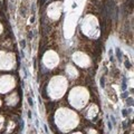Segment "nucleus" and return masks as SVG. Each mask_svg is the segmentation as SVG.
<instances>
[{
    "mask_svg": "<svg viewBox=\"0 0 134 134\" xmlns=\"http://www.w3.org/2000/svg\"><path fill=\"white\" fill-rule=\"evenodd\" d=\"M88 95H87L86 91L82 88V87H77L72 91V93L69 95V100L74 106L76 107H82L84 104H86Z\"/></svg>",
    "mask_w": 134,
    "mask_h": 134,
    "instance_id": "1",
    "label": "nucleus"
},
{
    "mask_svg": "<svg viewBox=\"0 0 134 134\" xmlns=\"http://www.w3.org/2000/svg\"><path fill=\"white\" fill-rule=\"evenodd\" d=\"M67 87V83L65 81V78L63 77H55L50 83V91H52V95L53 97H60L64 94V92L66 91Z\"/></svg>",
    "mask_w": 134,
    "mask_h": 134,
    "instance_id": "2",
    "label": "nucleus"
},
{
    "mask_svg": "<svg viewBox=\"0 0 134 134\" xmlns=\"http://www.w3.org/2000/svg\"><path fill=\"white\" fill-rule=\"evenodd\" d=\"M14 78L9 75H6V76H3L0 78V92H2V93H5V92L9 91L12 88V85H14Z\"/></svg>",
    "mask_w": 134,
    "mask_h": 134,
    "instance_id": "3",
    "label": "nucleus"
},
{
    "mask_svg": "<svg viewBox=\"0 0 134 134\" xmlns=\"http://www.w3.org/2000/svg\"><path fill=\"white\" fill-rule=\"evenodd\" d=\"M74 62L76 63L77 65L79 66H82V67H85V66H88L90 65V58L85 56L84 54L82 53H76V54H74Z\"/></svg>",
    "mask_w": 134,
    "mask_h": 134,
    "instance_id": "4",
    "label": "nucleus"
},
{
    "mask_svg": "<svg viewBox=\"0 0 134 134\" xmlns=\"http://www.w3.org/2000/svg\"><path fill=\"white\" fill-rule=\"evenodd\" d=\"M44 62L47 66H50V68H53V66H55L58 63L57 55L54 52H48L44 57Z\"/></svg>",
    "mask_w": 134,
    "mask_h": 134,
    "instance_id": "5",
    "label": "nucleus"
},
{
    "mask_svg": "<svg viewBox=\"0 0 134 134\" xmlns=\"http://www.w3.org/2000/svg\"><path fill=\"white\" fill-rule=\"evenodd\" d=\"M58 5H59V3H53V5L48 8V16H50L54 19H57L60 14V8L58 9Z\"/></svg>",
    "mask_w": 134,
    "mask_h": 134,
    "instance_id": "6",
    "label": "nucleus"
},
{
    "mask_svg": "<svg viewBox=\"0 0 134 134\" xmlns=\"http://www.w3.org/2000/svg\"><path fill=\"white\" fill-rule=\"evenodd\" d=\"M66 70H67V73H68L70 76L72 77H75V76H77V70L74 68V67L72 66V65H68L67 66V68H66Z\"/></svg>",
    "mask_w": 134,
    "mask_h": 134,
    "instance_id": "7",
    "label": "nucleus"
},
{
    "mask_svg": "<svg viewBox=\"0 0 134 134\" xmlns=\"http://www.w3.org/2000/svg\"><path fill=\"white\" fill-rule=\"evenodd\" d=\"M107 125H108V129L112 130V123L110 122V121H108V122H107Z\"/></svg>",
    "mask_w": 134,
    "mask_h": 134,
    "instance_id": "8",
    "label": "nucleus"
},
{
    "mask_svg": "<svg viewBox=\"0 0 134 134\" xmlns=\"http://www.w3.org/2000/svg\"><path fill=\"white\" fill-rule=\"evenodd\" d=\"M1 125H2V117L0 116V127H1Z\"/></svg>",
    "mask_w": 134,
    "mask_h": 134,
    "instance_id": "9",
    "label": "nucleus"
},
{
    "mask_svg": "<svg viewBox=\"0 0 134 134\" xmlns=\"http://www.w3.org/2000/svg\"><path fill=\"white\" fill-rule=\"evenodd\" d=\"M1 29H2V27H1V25H0V32H1Z\"/></svg>",
    "mask_w": 134,
    "mask_h": 134,
    "instance_id": "10",
    "label": "nucleus"
}]
</instances>
